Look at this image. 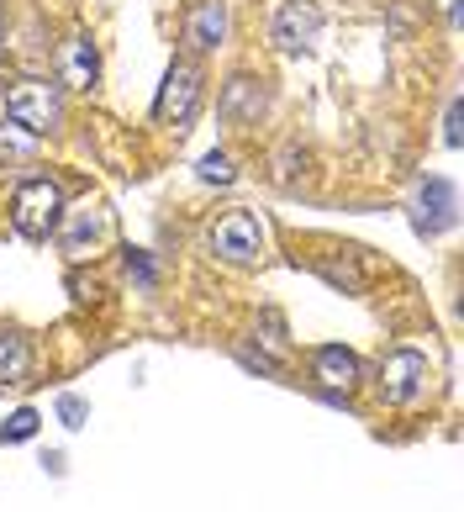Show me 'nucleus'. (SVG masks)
Listing matches in <instances>:
<instances>
[{
  "label": "nucleus",
  "instance_id": "13",
  "mask_svg": "<svg viewBox=\"0 0 464 512\" xmlns=\"http://www.w3.org/2000/svg\"><path fill=\"white\" fill-rule=\"evenodd\" d=\"M32 433H37V412L32 407H16L6 423H0V444H27Z\"/></svg>",
  "mask_w": 464,
  "mask_h": 512
},
{
  "label": "nucleus",
  "instance_id": "3",
  "mask_svg": "<svg viewBox=\"0 0 464 512\" xmlns=\"http://www.w3.org/2000/svg\"><path fill=\"white\" fill-rule=\"evenodd\" d=\"M428 381H433V370H428V359H422L417 349L385 354V359H380V370H375V391H380V402H385V407L417 402V396L428 391Z\"/></svg>",
  "mask_w": 464,
  "mask_h": 512
},
{
  "label": "nucleus",
  "instance_id": "8",
  "mask_svg": "<svg viewBox=\"0 0 464 512\" xmlns=\"http://www.w3.org/2000/svg\"><path fill=\"white\" fill-rule=\"evenodd\" d=\"M95 80H101V59H95L90 37L74 32L58 48V90H95Z\"/></svg>",
  "mask_w": 464,
  "mask_h": 512
},
{
  "label": "nucleus",
  "instance_id": "9",
  "mask_svg": "<svg viewBox=\"0 0 464 512\" xmlns=\"http://www.w3.org/2000/svg\"><path fill=\"white\" fill-rule=\"evenodd\" d=\"M185 48L190 53H211L227 37V6L222 0H196V6H190V16H185Z\"/></svg>",
  "mask_w": 464,
  "mask_h": 512
},
{
  "label": "nucleus",
  "instance_id": "14",
  "mask_svg": "<svg viewBox=\"0 0 464 512\" xmlns=\"http://www.w3.org/2000/svg\"><path fill=\"white\" fill-rule=\"evenodd\" d=\"M196 175H201L206 185H232V180H238V169H232V159L222 154V148H211V154L196 164Z\"/></svg>",
  "mask_w": 464,
  "mask_h": 512
},
{
  "label": "nucleus",
  "instance_id": "15",
  "mask_svg": "<svg viewBox=\"0 0 464 512\" xmlns=\"http://www.w3.org/2000/svg\"><path fill=\"white\" fill-rule=\"evenodd\" d=\"M122 264H127V275L138 280L143 291H153V286H159V270H153V259H148L143 249H122Z\"/></svg>",
  "mask_w": 464,
  "mask_h": 512
},
{
  "label": "nucleus",
  "instance_id": "4",
  "mask_svg": "<svg viewBox=\"0 0 464 512\" xmlns=\"http://www.w3.org/2000/svg\"><path fill=\"white\" fill-rule=\"evenodd\" d=\"M211 254H217L222 264H254L264 254V227L254 212H243V206H232V212H222L217 222H211Z\"/></svg>",
  "mask_w": 464,
  "mask_h": 512
},
{
  "label": "nucleus",
  "instance_id": "5",
  "mask_svg": "<svg viewBox=\"0 0 464 512\" xmlns=\"http://www.w3.org/2000/svg\"><path fill=\"white\" fill-rule=\"evenodd\" d=\"M317 37H322L317 0H280L275 22H269V43H275L280 53H312Z\"/></svg>",
  "mask_w": 464,
  "mask_h": 512
},
{
  "label": "nucleus",
  "instance_id": "18",
  "mask_svg": "<svg viewBox=\"0 0 464 512\" xmlns=\"http://www.w3.org/2000/svg\"><path fill=\"white\" fill-rule=\"evenodd\" d=\"M238 359H243V365H254V370H264V375H280V365H275V359H264V354H254V349H243Z\"/></svg>",
  "mask_w": 464,
  "mask_h": 512
},
{
  "label": "nucleus",
  "instance_id": "19",
  "mask_svg": "<svg viewBox=\"0 0 464 512\" xmlns=\"http://www.w3.org/2000/svg\"><path fill=\"white\" fill-rule=\"evenodd\" d=\"M443 143H449V148L459 143V101L449 106V132H443Z\"/></svg>",
  "mask_w": 464,
  "mask_h": 512
},
{
  "label": "nucleus",
  "instance_id": "12",
  "mask_svg": "<svg viewBox=\"0 0 464 512\" xmlns=\"http://www.w3.org/2000/svg\"><path fill=\"white\" fill-rule=\"evenodd\" d=\"M32 375V349L16 328H0V386H22Z\"/></svg>",
  "mask_w": 464,
  "mask_h": 512
},
{
  "label": "nucleus",
  "instance_id": "16",
  "mask_svg": "<svg viewBox=\"0 0 464 512\" xmlns=\"http://www.w3.org/2000/svg\"><path fill=\"white\" fill-rule=\"evenodd\" d=\"M95 233H101V217H74V227L64 233V243H69V254L80 259V249H85V238L95 243Z\"/></svg>",
  "mask_w": 464,
  "mask_h": 512
},
{
  "label": "nucleus",
  "instance_id": "1",
  "mask_svg": "<svg viewBox=\"0 0 464 512\" xmlns=\"http://www.w3.org/2000/svg\"><path fill=\"white\" fill-rule=\"evenodd\" d=\"M64 222V185L48 180V175H32L16 185L11 196V227L22 233L27 243H48Z\"/></svg>",
  "mask_w": 464,
  "mask_h": 512
},
{
  "label": "nucleus",
  "instance_id": "11",
  "mask_svg": "<svg viewBox=\"0 0 464 512\" xmlns=\"http://www.w3.org/2000/svg\"><path fill=\"white\" fill-rule=\"evenodd\" d=\"M217 111H222L227 122H259V111H264V85H259V80H248V74L227 80Z\"/></svg>",
  "mask_w": 464,
  "mask_h": 512
},
{
  "label": "nucleus",
  "instance_id": "10",
  "mask_svg": "<svg viewBox=\"0 0 464 512\" xmlns=\"http://www.w3.org/2000/svg\"><path fill=\"white\" fill-rule=\"evenodd\" d=\"M312 381L322 386V391H348L359 381V359H354V349H343V344H322L317 354H312Z\"/></svg>",
  "mask_w": 464,
  "mask_h": 512
},
{
  "label": "nucleus",
  "instance_id": "7",
  "mask_svg": "<svg viewBox=\"0 0 464 512\" xmlns=\"http://www.w3.org/2000/svg\"><path fill=\"white\" fill-rule=\"evenodd\" d=\"M454 222V185L449 180H422L417 185V196H412V227L422 238H433V233H443V227Z\"/></svg>",
  "mask_w": 464,
  "mask_h": 512
},
{
  "label": "nucleus",
  "instance_id": "6",
  "mask_svg": "<svg viewBox=\"0 0 464 512\" xmlns=\"http://www.w3.org/2000/svg\"><path fill=\"white\" fill-rule=\"evenodd\" d=\"M196 106H201V69L180 59V64H169L164 69V85H159V101H153V117L159 122H190L196 117Z\"/></svg>",
  "mask_w": 464,
  "mask_h": 512
},
{
  "label": "nucleus",
  "instance_id": "17",
  "mask_svg": "<svg viewBox=\"0 0 464 512\" xmlns=\"http://www.w3.org/2000/svg\"><path fill=\"white\" fill-rule=\"evenodd\" d=\"M58 423H64V428H85V402H80V396H58Z\"/></svg>",
  "mask_w": 464,
  "mask_h": 512
},
{
  "label": "nucleus",
  "instance_id": "2",
  "mask_svg": "<svg viewBox=\"0 0 464 512\" xmlns=\"http://www.w3.org/2000/svg\"><path fill=\"white\" fill-rule=\"evenodd\" d=\"M6 117L16 127H27L32 138L58 132V127H64V90L48 85V80H16L6 90Z\"/></svg>",
  "mask_w": 464,
  "mask_h": 512
}]
</instances>
